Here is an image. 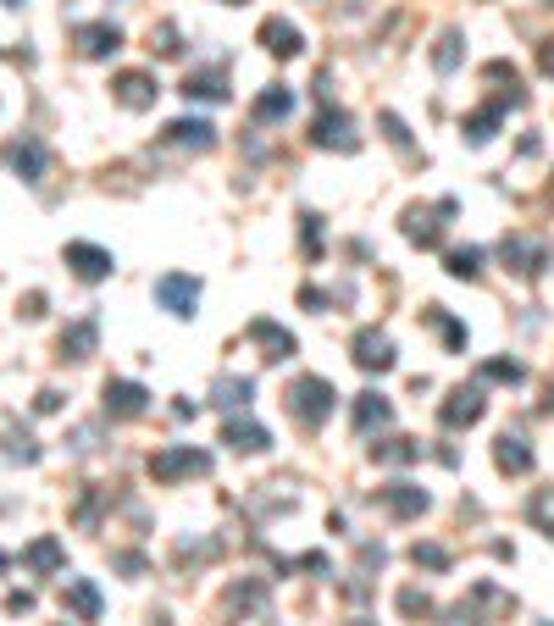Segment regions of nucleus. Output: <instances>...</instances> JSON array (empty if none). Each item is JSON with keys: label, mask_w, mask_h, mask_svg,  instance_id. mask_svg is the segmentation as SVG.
<instances>
[{"label": "nucleus", "mask_w": 554, "mask_h": 626, "mask_svg": "<svg viewBox=\"0 0 554 626\" xmlns=\"http://www.w3.org/2000/svg\"><path fill=\"white\" fill-rule=\"evenodd\" d=\"M383 505L394 510V516H422L427 494H422V488H410V482H394V488H383Z\"/></svg>", "instance_id": "nucleus-12"}, {"label": "nucleus", "mask_w": 554, "mask_h": 626, "mask_svg": "<svg viewBox=\"0 0 554 626\" xmlns=\"http://www.w3.org/2000/svg\"><path fill=\"white\" fill-rule=\"evenodd\" d=\"M289 106H294V95H289V89H266V95L255 100V117H261V122H272V117H283Z\"/></svg>", "instance_id": "nucleus-21"}, {"label": "nucleus", "mask_w": 554, "mask_h": 626, "mask_svg": "<svg viewBox=\"0 0 554 626\" xmlns=\"http://www.w3.org/2000/svg\"><path fill=\"white\" fill-rule=\"evenodd\" d=\"M28 566H34V571H56L61 566V543L56 538H39L34 549H28Z\"/></svg>", "instance_id": "nucleus-23"}, {"label": "nucleus", "mask_w": 554, "mask_h": 626, "mask_svg": "<svg viewBox=\"0 0 554 626\" xmlns=\"http://www.w3.org/2000/svg\"><path fill=\"white\" fill-rule=\"evenodd\" d=\"M0 571H6V549H0Z\"/></svg>", "instance_id": "nucleus-33"}, {"label": "nucleus", "mask_w": 554, "mask_h": 626, "mask_svg": "<svg viewBox=\"0 0 554 626\" xmlns=\"http://www.w3.org/2000/svg\"><path fill=\"white\" fill-rule=\"evenodd\" d=\"M211 133H217V128H211V122H172V128H167V139H172V145H211Z\"/></svg>", "instance_id": "nucleus-18"}, {"label": "nucleus", "mask_w": 554, "mask_h": 626, "mask_svg": "<svg viewBox=\"0 0 554 626\" xmlns=\"http://www.w3.org/2000/svg\"><path fill=\"white\" fill-rule=\"evenodd\" d=\"M194 471H211V460H205L200 449H161V455L150 460V477L156 482H178V477H194Z\"/></svg>", "instance_id": "nucleus-2"}, {"label": "nucleus", "mask_w": 554, "mask_h": 626, "mask_svg": "<svg viewBox=\"0 0 554 626\" xmlns=\"http://www.w3.org/2000/svg\"><path fill=\"white\" fill-rule=\"evenodd\" d=\"M6 167L12 172H23L28 183H39V172H45V150L28 139V145H6Z\"/></svg>", "instance_id": "nucleus-11"}, {"label": "nucleus", "mask_w": 554, "mask_h": 626, "mask_svg": "<svg viewBox=\"0 0 554 626\" xmlns=\"http://www.w3.org/2000/svg\"><path fill=\"white\" fill-rule=\"evenodd\" d=\"M355 366H366V372H388V366H394V344H388L383 333H361V338H355Z\"/></svg>", "instance_id": "nucleus-5"}, {"label": "nucleus", "mask_w": 554, "mask_h": 626, "mask_svg": "<svg viewBox=\"0 0 554 626\" xmlns=\"http://www.w3.org/2000/svg\"><path fill=\"white\" fill-rule=\"evenodd\" d=\"M494 460H499V471H527L532 466V449L521 444V438H499V449H494Z\"/></svg>", "instance_id": "nucleus-15"}, {"label": "nucleus", "mask_w": 554, "mask_h": 626, "mask_svg": "<svg viewBox=\"0 0 554 626\" xmlns=\"http://www.w3.org/2000/svg\"><path fill=\"white\" fill-rule=\"evenodd\" d=\"M449 554L438 549V543H416V566H444Z\"/></svg>", "instance_id": "nucleus-28"}, {"label": "nucleus", "mask_w": 554, "mask_h": 626, "mask_svg": "<svg viewBox=\"0 0 554 626\" xmlns=\"http://www.w3.org/2000/svg\"><path fill=\"white\" fill-rule=\"evenodd\" d=\"M6 6H17V0H6Z\"/></svg>", "instance_id": "nucleus-34"}, {"label": "nucleus", "mask_w": 554, "mask_h": 626, "mask_svg": "<svg viewBox=\"0 0 554 626\" xmlns=\"http://www.w3.org/2000/svg\"><path fill=\"white\" fill-rule=\"evenodd\" d=\"M228 6H239V0H228Z\"/></svg>", "instance_id": "nucleus-35"}, {"label": "nucleus", "mask_w": 554, "mask_h": 626, "mask_svg": "<svg viewBox=\"0 0 554 626\" xmlns=\"http://www.w3.org/2000/svg\"><path fill=\"white\" fill-rule=\"evenodd\" d=\"M67 604H73V610L84 615V621H100V593L89 588L84 577H73V582H67Z\"/></svg>", "instance_id": "nucleus-14"}, {"label": "nucleus", "mask_w": 554, "mask_h": 626, "mask_svg": "<svg viewBox=\"0 0 554 626\" xmlns=\"http://www.w3.org/2000/svg\"><path fill=\"white\" fill-rule=\"evenodd\" d=\"M156 300L167 305L172 316H194V305H200V283L183 277V272H172V277H161V283H156Z\"/></svg>", "instance_id": "nucleus-3"}, {"label": "nucleus", "mask_w": 554, "mask_h": 626, "mask_svg": "<svg viewBox=\"0 0 554 626\" xmlns=\"http://www.w3.org/2000/svg\"><path fill=\"white\" fill-rule=\"evenodd\" d=\"M217 405H250V383H244V377H222V383H217Z\"/></svg>", "instance_id": "nucleus-24"}, {"label": "nucleus", "mask_w": 554, "mask_h": 626, "mask_svg": "<svg viewBox=\"0 0 554 626\" xmlns=\"http://www.w3.org/2000/svg\"><path fill=\"white\" fill-rule=\"evenodd\" d=\"M228 444L261 455V449H266V427H255V422H228Z\"/></svg>", "instance_id": "nucleus-17"}, {"label": "nucleus", "mask_w": 554, "mask_h": 626, "mask_svg": "<svg viewBox=\"0 0 554 626\" xmlns=\"http://www.w3.org/2000/svg\"><path fill=\"white\" fill-rule=\"evenodd\" d=\"M477 266H482L477 250H455V255H449V272H455V277H477Z\"/></svg>", "instance_id": "nucleus-27"}, {"label": "nucleus", "mask_w": 554, "mask_h": 626, "mask_svg": "<svg viewBox=\"0 0 554 626\" xmlns=\"http://www.w3.org/2000/svg\"><path fill=\"white\" fill-rule=\"evenodd\" d=\"M488 377H510V383H516L521 366H516V361H494V366H488Z\"/></svg>", "instance_id": "nucleus-30"}, {"label": "nucleus", "mask_w": 554, "mask_h": 626, "mask_svg": "<svg viewBox=\"0 0 554 626\" xmlns=\"http://www.w3.org/2000/svg\"><path fill=\"white\" fill-rule=\"evenodd\" d=\"M538 61H543V73H554V39H549V45L538 50Z\"/></svg>", "instance_id": "nucleus-32"}, {"label": "nucleus", "mask_w": 554, "mask_h": 626, "mask_svg": "<svg viewBox=\"0 0 554 626\" xmlns=\"http://www.w3.org/2000/svg\"><path fill=\"white\" fill-rule=\"evenodd\" d=\"M250 338L266 350V361H283V355H294V338L283 333V327H272V322H255V327H250Z\"/></svg>", "instance_id": "nucleus-13"}, {"label": "nucleus", "mask_w": 554, "mask_h": 626, "mask_svg": "<svg viewBox=\"0 0 554 626\" xmlns=\"http://www.w3.org/2000/svg\"><path fill=\"white\" fill-rule=\"evenodd\" d=\"M527 516H532V521H538V527L554 538V488H543V494L532 499V510H527Z\"/></svg>", "instance_id": "nucleus-25"}, {"label": "nucleus", "mask_w": 554, "mask_h": 626, "mask_svg": "<svg viewBox=\"0 0 554 626\" xmlns=\"http://www.w3.org/2000/svg\"><path fill=\"white\" fill-rule=\"evenodd\" d=\"M405 233H410L416 244H438V222H433V217H422V211H410Z\"/></svg>", "instance_id": "nucleus-26"}, {"label": "nucleus", "mask_w": 554, "mask_h": 626, "mask_svg": "<svg viewBox=\"0 0 554 626\" xmlns=\"http://www.w3.org/2000/svg\"><path fill=\"white\" fill-rule=\"evenodd\" d=\"M333 383H327V377H300V383L289 388V410L294 416H300L305 427H316L327 416V410H333Z\"/></svg>", "instance_id": "nucleus-1"}, {"label": "nucleus", "mask_w": 554, "mask_h": 626, "mask_svg": "<svg viewBox=\"0 0 554 626\" xmlns=\"http://www.w3.org/2000/svg\"><path fill=\"white\" fill-rule=\"evenodd\" d=\"M477 416H482V388H455L449 405H444V422L449 427H471Z\"/></svg>", "instance_id": "nucleus-8"}, {"label": "nucleus", "mask_w": 554, "mask_h": 626, "mask_svg": "<svg viewBox=\"0 0 554 626\" xmlns=\"http://www.w3.org/2000/svg\"><path fill=\"white\" fill-rule=\"evenodd\" d=\"M316 145L355 150V139H350V122H344V117H322V122H316Z\"/></svg>", "instance_id": "nucleus-19"}, {"label": "nucleus", "mask_w": 554, "mask_h": 626, "mask_svg": "<svg viewBox=\"0 0 554 626\" xmlns=\"http://www.w3.org/2000/svg\"><path fill=\"white\" fill-rule=\"evenodd\" d=\"M455 45H460V39H455V34H444V39H438V50H433V56H438V67H444V73H449V67H455Z\"/></svg>", "instance_id": "nucleus-29"}, {"label": "nucleus", "mask_w": 554, "mask_h": 626, "mask_svg": "<svg viewBox=\"0 0 554 626\" xmlns=\"http://www.w3.org/2000/svg\"><path fill=\"white\" fill-rule=\"evenodd\" d=\"M145 388L139 383H106V416H139L145 410Z\"/></svg>", "instance_id": "nucleus-9"}, {"label": "nucleus", "mask_w": 554, "mask_h": 626, "mask_svg": "<svg viewBox=\"0 0 554 626\" xmlns=\"http://www.w3.org/2000/svg\"><path fill=\"white\" fill-rule=\"evenodd\" d=\"M372 422H388V399L383 394H361V405H355V427H372Z\"/></svg>", "instance_id": "nucleus-20"}, {"label": "nucleus", "mask_w": 554, "mask_h": 626, "mask_svg": "<svg viewBox=\"0 0 554 626\" xmlns=\"http://www.w3.org/2000/svg\"><path fill=\"white\" fill-rule=\"evenodd\" d=\"M261 45L272 50V56H300V28L283 23V17H266V23H261Z\"/></svg>", "instance_id": "nucleus-7"}, {"label": "nucleus", "mask_w": 554, "mask_h": 626, "mask_svg": "<svg viewBox=\"0 0 554 626\" xmlns=\"http://www.w3.org/2000/svg\"><path fill=\"white\" fill-rule=\"evenodd\" d=\"M117 45H122V34L111 23H84L78 28V50H84V56H117Z\"/></svg>", "instance_id": "nucleus-6"}, {"label": "nucleus", "mask_w": 554, "mask_h": 626, "mask_svg": "<svg viewBox=\"0 0 554 626\" xmlns=\"http://www.w3.org/2000/svg\"><path fill=\"white\" fill-rule=\"evenodd\" d=\"M6 610H34V593H6Z\"/></svg>", "instance_id": "nucleus-31"}, {"label": "nucleus", "mask_w": 554, "mask_h": 626, "mask_svg": "<svg viewBox=\"0 0 554 626\" xmlns=\"http://www.w3.org/2000/svg\"><path fill=\"white\" fill-rule=\"evenodd\" d=\"M117 100L128 111H145V106H156V84H150L145 73H122L117 78Z\"/></svg>", "instance_id": "nucleus-10"}, {"label": "nucleus", "mask_w": 554, "mask_h": 626, "mask_svg": "<svg viewBox=\"0 0 554 626\" xmlns=\"http://www.w3.org/2000/svg\"><path fill=\"white\" fill-rule=\"evenodd\" d=\"M183 95H194V100H200V95L205 100H228V89H222V73H194Z\"/></svg>", "instance_id": "nucleus-22"}, {"label": "nucleus", "mask_w": 554, "mask_h": 626, "mask_svg": "<svg viewBox=\"0 0 554 626\" xmlns=\"http://www.w3.org/2000/svg\"><path fill=\"white\" fill-rule=\"evenodd\" d=\"M67 266H73L84 283H100V277L111 272V255L95 250V244H67Z\"/></svg>", "instance_id": "nucleus-4"}, {"label": "nucleus", "mask_w": 554, "mask_h": 626, "mask_svg": "<svg viewBox=\"0 0 554 626\" xmlns=\"http://www.w3.org/2000/svg\"><path fill=\"white\" fill-rule=\"evenodd\" d=\"M89 350H95V322H78L73 333H61V355L67 361H84Z\"/></svg>", "instance_id": "nucleus-16"}]
</instances>
